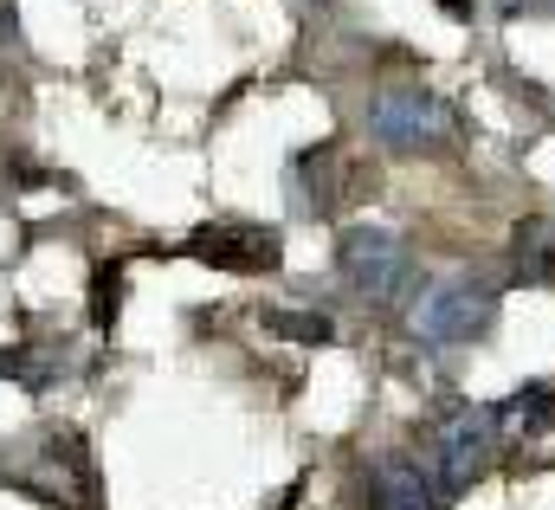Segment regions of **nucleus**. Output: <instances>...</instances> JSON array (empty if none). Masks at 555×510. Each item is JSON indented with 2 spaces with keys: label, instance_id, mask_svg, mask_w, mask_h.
<instances>
[{
  "label": "nucleus",
  "instance_id": "nucleus-1",
  "mask_svg": "<svg viewBox=\"0 0 555 510\" xmlns=\"http://www.w3.org/2000/svg\"><path fill=\"white\" fill-rule=\"evenodd\" d=\"M498 317V291L491 278H472V271H452L439 284H426L414 304H408V330L433 349H459V343H478Z\"/></svg>",
  "mask_w": 555,
  "mask_h": 510
},
{
  "label": "nucleus",
  "instance_id": "nucleus-2",
  "mask_svg": "<svg viewBox=\"0 0 555 510\" xmlns=\"http://www.w3.org/2000/svg\"><path fill=\"white\" fill-rule=\"evenodd\" d=\"M426 446H433V485L452 498V492H472L485 472H491V459H498V446H504V433H498V407H452V413H439L433 420V433H426Z\"/></svg>",
  "mask_w": 555,
  "mask_h": 510
},
{
  "label": "nucleus",
  "instance_id": "nucleus-3",
  "mask_svg": "<svg viewBox=\"0 0 555 510\" xmlns=\"http://www.w3.org/2000/svg\"><path fill=\"white\" fill-rule=\"evenodd\" d=\"M7 479H13L20 492H33V498H46V505H65V510H91V498H98V472H91V452H85L78 433H46V439H33V446L7 466Z\"/></svg>",
  "mask_w": 555,
  "mask_h": 510
},
{
  "label": "nucleus",
  "instance_id": "nucleus-4",
  "mask_svg": "<svg viewBox=\"0 0 555 510\" xmlns=\"http://www.w3.org/2000/svg\"><path fill=\"white\" fill-rule=\"evenodd\" d=\"M369 136L382 149H439L452 142V111L426 85H382L369 104Z\"/></svg>",
  "mask_w": 555,
  "mask_h": 510
},
{
  "label": "nucleus",
  "instance_id": "nucleus-5",
  "mask_svg": "<svg viewBox=\"0 0 555 510\" xmlns=\"http://www.w3.org/2000/svg\"><path fill=\"white\" fill-rule=\"evenodd\" d=\"M336 265L349 278V291H362L369 304H395L414 278V258H408V240L388 233V227H349L343 246H336Z\"/></svg>",
  "mask_w": 555,
  "mask_h": 510
},
{
  "label": "nucleus",
  "instance_id": "nucleus-6",
  "mask_svg": "<svg viewBox=\"0 0 555 510\" xmlns=\"http://www.w3.org/2000/svg\"><path fill=\"white\" fill-rule=\"evenodd\" d=\"M188 253L220 265V271H272L284 258V246H278L272 227H201L188 240Z\"/></svg>",
  "mask_w": 555,
  "mask_h": 510
},
{
  "label": "nucleus",
  "instance_id": "nucleus-7",
  "mask_svg": "<svg viewBox=\"0 0 555 510\" xmlns=\"http://www.w3.org/2000/svg\"><path fill=\"white\" fill-rule=\"evenodd\" d=\"M369 505L375 510H439V485L408 466V459H382L369 472Z\"/></svg>",
  "mask_w": 555,
  "mask_h": 510
},
{
  "label": "nucleus",
  "instance_id": "nucleus-8",
  "mask_svg": "<svg viewBox=\"0 0 555 510\" xmlns=\"http://www.w3.org/2000/svg\"><path fill=\"white\" fill-rule=\"evenodd\" d=\"M511 258H517L524 284H550L555 278V220H524L511 233Z\"/></svg>",
  "mask_w": 555,
  "mask_h": 510
},
{
  "label": "nucleus",
  "instance_id": "nucleus-9",
  "mask_svg": "<svg viewBox=\"0 0 555 510\" xmlns=\"http://www.w3.org/2000/svg\"><path fill=\"white\" fill-rule=\"evenodd\" d=\"M498 433H524V439H537V433H555V387H524L517 400H504L498 407Z\"/></svg>",
  "mask_w": 555,
  "mask_h": 510
},
{
  "label": "nucleus",
  "instance_id": "nucleus-10",
  "mask_svg": "<svg viewBox=\"0 0 555 510\" xmlns=\"http://www.w3.org/2000/svg\"><path fill=\"white\" fill-rule=\"evenodd\" d=\"M266 330L284 336V343H330L336 336L330 317H317V310H266Z\"/></svg>",
  "mask_w": 555,
  "mask_h": 510
},
{
  "label": "nucleus",
  "instance_id": "nucleus-11",
  "mask_svg": "<svg viewBox=\"0 0 555 510\" xmlns=\"http://www.w3.org/2000/svg\"><path fill=\"white\" fill-rule=\"evenodd\" d=\"M91 291H98V297H91V323L111 330V323H117V304H124V271H117V265H98Z\"/></svg>",
  "mask_w": 555,
  "mask_h": 510
},
{
  "label": "nucleus",
  "instance_id": "nucleus-12",
  "mask_svg": "<svg viewBox=\"0 0 555 510\" xmlns=\"http://www.w3.org/2000/svg\"><path fill=\"white\" fill-rule=\"evenodd\" d=\"M439 7H446V13H459V20L472 13V0H439Z\"/></svg>",
  "mask_w": 555,
  "mask_h": 510
}]
</instances>
